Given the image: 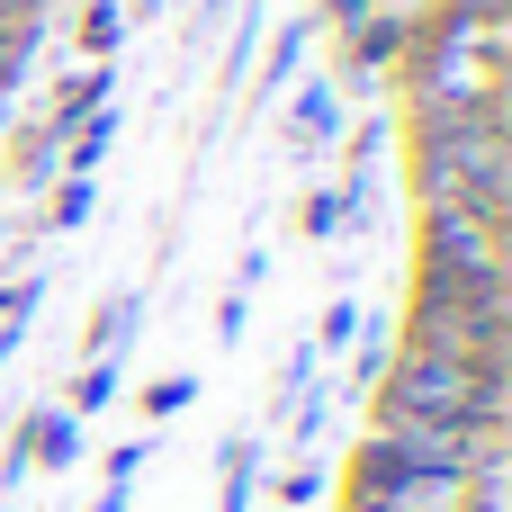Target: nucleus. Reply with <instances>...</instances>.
I'll use <instances>...</instances> for the list:
<instances>
[{
	"instance_id": "nucleus-4",
	"label": "nucleus",
	"mask_w": 512,
	"mask_h": 512,
	"mask_svg": "<svg viewBox=\"0 0 512 512\" xmlns=\"http://www.w3.org/2000/svg\"><path fill=\"white\" fill-rule=\"evenodd\" d=\"M414 270H450V279H504V225L477 216V207H450V198H423L414 216Z\"/></svg>"
},
{
	"instance_id": "nucleus-5",
	"label": "nucleus",
	"mask_w": 512,
	"mask_h": 512,
	"mask_svg": "<svg viewBox=\"0 0 512 512\" xmlns=\"http://www.w3.org/2000/svg\"><path fill=\"white\" fill-rule=\"evenodd\" d=\"M216 504H225V512L252 504V441H234V450L216 459Z\"/></svg>"
},
{
	"instance_id": "nucleus-9",
	"label": "nucleus",
	"mask_w": 512,
	"mask_h": 512,
	"mask_svg": "<svg viewBox=\"0 0 512 512\" xmlns=\"http://www.w3.org/2000/svg\"><path fill=\"white\" fill-rule=\"evenodd\" d=\"M27 306H36V279H18V288H0V351L18 342V324H27Z\"/></svg>"
},
{
	"instance_id": "nucleus-12",
	"label": "nucleus",
	"mask_w": 512,
	"mask_h": 512,
	"mask_svg": "<svg viewBox=\"0 0 512 512\" xmlns=\"http://www.w3.org/2000/svg\"><path fill=\"white\" fill-rule=\"evenodd\" d=\"M306 234H342V198H315L306 207Z\"/></svg>"
},
{
	"instance_id": "nucleus-7",
	"label": "nucleus",
	"mask_w": 512,
	"mask_h": 512,
	"mask_svg": "<svg viewBox=\"0 0 512 512\" xmlns=\"http://www.w3.org/2000/svg\"><path fill=\"white\" fill-rule=\"evenodd\" d=\"M90 216V171H72L63 189H54V207H45V225H81Z\"/></svg>"
},
{
	"instance_id": "nucleus-1",
	"label": "nucleus",
	"mask_w": 512,
	"mask_h": 512,
	"mask_svg": "<svg viewBox=\"0 0 512 512\" xmlns=\"http://www.w3.org/2000/svg\"><path fill=\"white\" fill-rule=\"evenodd\" d=\"M378 387V432H468L504 423V360H477L459 342H387Z\"/></svg>"
},
{
	"instance_id": "nucleus-2",
	"label": "nucleus",
	"mask_w": 512,
	"mask_h": 512,
	"mask_svg": "<svg viewBox=\"0 0 512 512\" xmlns=\"http://www.w3.org/2000/svg\"><path fill=\"white\" fill-rule=\"evenodd\" d=\"M414 198H450L477 216H512V135L504 108L486 117H414Z\"/></svg>"
},
{
	"instance_id": "nucleus-10",
	"label": "nucleus",
	"mask_w": 512,
	"mask_h": 512,
	"mask_svg": "<svg viewBox=\"0 0 512 512\" xmlns=\"http://www.w3.org/2000/svg\"><path fill=\"white\" fill-rule=\"evenodd\" d=\"M189 396H198V387H189V378H162V387H144V414H180V405H189Z\"/></svg>"
},
{
	"instance_id": "nucleus-8",
	"label": "nucleus",
	"mask_w": 512,
	"mask_h": 512,
	"mask_svg": "<svg viewBox=\"0 0 512 512\" xmlns=\"http://www.w3.org/2000/svg\"><path fill=\"white\" fill-rule=\"evenodd\" d=\"M108 387H117V369H108V360H90V369L72 378V405H81V414H99V405H108Z\"/></svg>"
},
{
	"instance_id": "nucleus-3",
	"label": "nucleus",
	"mask_w": 512,
	"mask_h": 512,
	"mask_svg": "<svg viewBox=\"0 0 512 512\" xmlns=\"http://www.w3.org/2000/svg\"><path fill=\"white\" fill-rule=\"evenodd\" d=\"M405 333H414V342H459V351H477V360H504V279L414 270Z\"/></svg>"
},
{
	"instance_id": "nucleus-11",
	"label": "nucleus",
	"mask_w": 512,
	"mask_h": 512,
	"mask_svg": "<svg viewBox=\"0 0 512 512\" xmlns=\"http://www.w3.org/2000/svg\"><path fill=\"white\" fill-rule=\"evenodd\" d=\"M441 9H450V18H477V27H504L512 0H441Z\"/></svg>"
},
{
	"instance_id": "nucleus-6",
	"label": "nucleus",
	"mask_w": 512,
	"mask_h": 512,
	"mask_svg": "<svg viewBox=\"0 0 512 512\" xmlns=\"http://www.w3.org/2000/svg\"><path fill=\"white\" fill-rule=\"evenodd\" d=\"M297 126H306V135H297L306 153H315V144H333V90H306V99H297Z\"/></svg>"
}]
</instances>
